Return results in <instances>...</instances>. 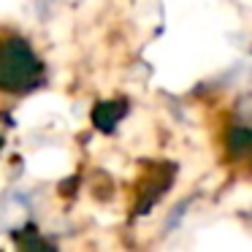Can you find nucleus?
<instances>
[{"instance_id":"obj_1","label":"nucleus","mask_w":252,"mask_h":252,"mask_svg":"<svg viewBox=\"0 0 252 252\" xmlns=\"http://www.w3.org/2000/svg\"><path fill=\"white\" fill-rule=\"evenodd\" d=\"M44 82V63L28 38L11 33L0 35V90L3 93H33Z\"/></svg>"},{"instance_id":"obj_2","label":"nucleus","mask_w":252,"mask_h":252,"mask_svg":"<svg viewBox=\"0 0 252 252\" xmlns=\"http://www.w3.org/2000/svg\"><path fill=\"white\" fill-rule=\"evenodd\" d=\"M230 149L236 155H241V158H252V130H233Z\"/></svg>"},{"instance_id":"obj_3","label":"nucleus","mask_w":252,"mask_h":252,"mask_svg":"<svg viewBox=\"0 0 252 252\" xmlns=\"http://www.w3.org/2000/svg\"><path fill=\"white\" fill-rule=\"evenodd\" d=\"M0 147H3V138H0Z\"/></svg>"}]
</instances>
